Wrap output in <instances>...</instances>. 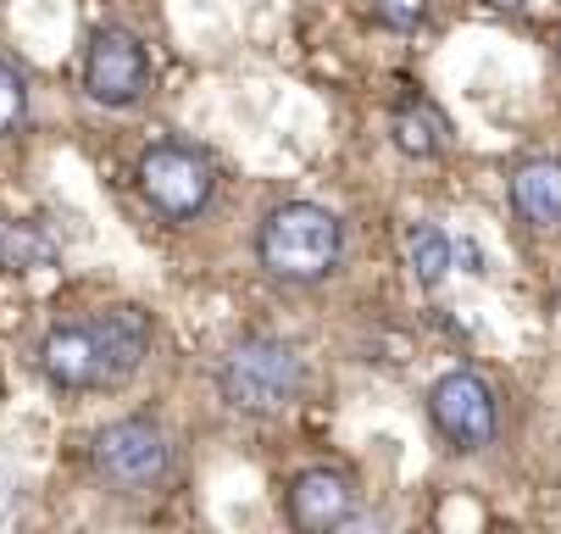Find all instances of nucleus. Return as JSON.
<instances>
[{
    "label": "nucleus",
    "mask_w": 561,
    "mask_h": 534,
    "mask_svg": "<svg viewBox=\"0 0 561 534\" xmlns=\"http://www.w3.org/2000/svg\"><path fill=\"white\" fill-rule=\"evenodd\" d=\"M345 257V223L317 201H284L256 228V262L284 284H323Z\"/></svg>",
    "instance_id": "obj_1"
},
{
    "label": "nucleus",
    "mask_w": 561,
    "mask_h": 534,
    "mask_svg": "<svg viewBox=\"0 0 561 534\" xmlns=\"http://www.w3.org/2000/svg\"><path fill=\"white\" fill-rule=\"evenodd\" d=\"M300 390H306L300 351L284 340H267V334L239 340L217 367V396L245 418H278L300 401Z\"/></svg>",
    "instance_id": "obj_2"
},
{
    "label": "nucleus",
    "mask_w": 561,
    "mask_h": 534,
    "mask_svg": "<svg viewBox=\"0 0 561 534\" xmlns=\"http://www.w3.org/2000/svg\"><path fill=\"white\" fill-rule=\"evenodd\" d=\"M90 468L117 496H150V490H162V479L173 468V445L156 418H117L95 434Z\"/></svg>",
    "instance_id": "obj_3"
},
{
    "label": "nucleus",
    "mask_w": 561,
    "mask_h": 534,
    "mask_svg": "<svg viewBox=\"0 0 561 534\" xmlns=\"http://www.w3.org/2000/svg\"><path fill=\"white\" fill-rule=\"evenodd\" d=\"M134 179H139V195L150 201V212L168 217V223H195L217 195L211 157L195 150V145H173V139L150 145L139 157V168H134Z\"/></svg>",
    "instance_id": "obj_4"
},
{
    "label": "nucleus",
    "mask_w": 561,
    "mask_h": 534,
    "mask_svg": "<svg viewBox=\"0 0 561 534\" xmlns=\"http://www.w3.org/2000/svg\"><path fill=\"white\" fill-rule=\"evenodd\" d=\"M428 418L445 434V445H456L467 456L484 451L495 440V429H501L495 390L478 373H467V367H450V373H439L434 385H428Z\"/></svg>",
    "instance_id": "obj_5"
},
{
    "label": "nucleus",
    "mask_w": 561,
    "mask_h": 534,
    "mask_svg": "<svg viewBox=\"0 0 561 534\" xmlns=\"http://www.w3.org/2000/svg\"><path fill=\"white\" fill-rule=\"evenodd\" d=\"M145 90H150V56H145L139 34H128L117 23L95 29V39L84 50V95L95 106L123 112V106L145 101Z\"/></svg>",
    "instance_id": "obj_6"
},
{
    "label": "nucleus",
    "mask_w": 561,
    "mask_h": 534,
    "mask_svg": "<svg viewBox=\"0 0 561 534\" xmlns=\"http://www.w3.org/2000/svg\"><path fill=\"white\" fill-rule=\"evenodd\" d=\"M284 507H289V523H295L300 534H334V529L351 523L356 490H351V479H345L340 468H300V474L289 479Z\"/></svg>",
    "instance_id": "obj_7"
},
{
    "label": "nucleus",
    "mask_w": 561,
    "mask_h": 534,
    "mask_svg": "<svg viewBox=\"0 0 561 534\" xmlns=\"http://www.w3.org/2000/svg\"><path fill=\"white\" fill-rule=\"evenodd\" d=\"M95 356H101V385H128L150 356V318L139 307H106L90 323Z\"/></svg>",
    "instance_id": "obj_8"
},
{
    "label": "nucleus",
    "mask_w": 561,
    "mask_h": 534,
    "mask_svg": "<svg viewBox=\"0 0 561 534\" xmlns=\"http://www.w3.org/2000/svg\"><path fill=\"white\" fill-rule=\"evenodd\" d=\"M39 373H45V385L61 390V396L95 390L101 385V356H95L90 323H56L39 340Z\"/></svg>",
    "instance_id": "obj_9"
},
{
    "label": "nucleus",
    "mask_w": 561,
    "mask_h": 534,
    "mask_svg": "<svg viewBox=\"0 0 561 534\" xmlns=\"http://www.w3.org/2000/svg\"><path fill=\"white\" fill-rule=\"evenodd\" d=\"M512 206L534 228H561V157H534L512 173Z\"/></svg>",
    "instance_id": "obj_10"
},
{
    "label": "nucleus",
    "mask_w": 561,
    "mask_h": 534,
    "mask_svg": "<svg viewBox=\"0 0 561 534\" xmlns=\"http://www.w3.org/2000/svg\"><path fill=\"white\" fill-rule=\"evenodd\" d=\"M389 139L400 157H412V162H434L439 150H445V117L428 106V101H400L389 112Z\"/></svg>",
    "instance_id": "obj_11"
},
{
    "label": "nucleus",
    "mask_w": 561,
    "mask_h": 534,
    "mask_svg": "<svg viewBox=\"0 0 561 534\" xmlns=\"http://www.w3.org/2000/svg\"><path fill=\"white\" fill-rule=\"evenodd\" d=\"M400 246H407V268H412V279H417L423 289L445 284V273H450V262H456L445 228H434V223H407Z\"/></svg>",
    "instance_id": "obj_12"
},
{
    "label": "nucleus",
    "mask_w": 561,
    "mask_h": 534,
    "mask_svg": "<svg viewBox=\"0 0 561 534\" xmlns=\"http://www.w3.org/2000/svg\"><path fill=\"white\" fill-rule=\"evenodd\" d=\"M0 257H7L12 273H34V268H45L56 251H50V240L39 235L34 223H12V228H0Z\"/></svg>",
    "instance_id": "obj_13"
},
{
    "label": "nucleus",
    "mask_w": 561,
    "mask_h": 534,
    "mask_svg": "<svg viewBox=\"0 0 561 534\" xmlns=\"http://www.w3.org/2000/svg\"><path fill=\"white\" fill-rule=\"evenodd\" d=\"M23 117H28V79L12 61H0V139L18 134Z\"/></svg>",
    "instance_id": "obj_14"
},
{
    "label": "nucleus",
    "mask_w": 561,
    "mask_h": 534,
    "mask_svg": "<svg viewBox=\"0 0 561 534\" xmlns=\"http://www.w3.org/2000/svg\"><path fill=\"white\" fill-rule=\"evenodd\" d=\"M428 12H434V0H373V18L383 29H400V34L428 23Z\"/></svg>",
    "instance_id": "obj_15"
},
{
    "label": "nucleus",
    "mask_w": 561,
    "mask_h": 534,
    "mask_svg": "<svg viewBox=\"0 0 561 534\" xmlns=\"http://www.w3.org/2000/svg\"><path fill=\"white\" fill-rule=\"evenodd\" d=\"M18 507H23V485H18V474L0 468V523H12Z\"/></svg>",
    "instance_id": "obj_16"
},
{
    "label": "nucleus",
    "mask_w": 561,
    "mask_h": 534,
    "mask_svg": "<svg viewBox=\"0 0 561 534\" xmlns=\"http://www.w3.org/2000/svg\"><path fill=\"white\" fill-rule=\"evenodd\" d=\"M450 251L467 262V273H484V268H478V246H472V240H461V246H450Z\"/></svg>",
    "instance_id": "obj_17"
},
{
    "label": "nucleus",
    "mask_w": 561,
    "mask_h": 534,
    "mask_svg": "<svg viewBox=\"0 0 561 534\" xmlns=\"http://www.w3.org/2000/svg\"><path fill=\"white\" fill-rule=\"evenodd\" d=\"M478 7H490V12H517L523 0H478Z\"/></svg>",
    "instance_id": "obj_18"
},
{
    "label": "nucleus",
    "mask_w": 561,
    "mask_h": 534,
    "mask_svg": "<svg viewBox=\"0 0 561 534\" xmlns=\"http://www.w3.org/2000/svg\"><path fill=\"white\" fill-rule=\"evenodd\" d=\"M0 268H7V257H0Z\"/></svg>",
    "instance_id": "obj_19"
}]
</instances>
